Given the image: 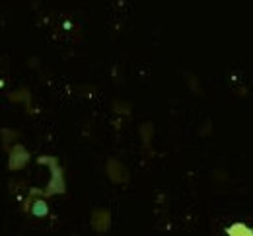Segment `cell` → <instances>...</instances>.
I'll return each instance as SVG.
<instances>
[{"instance_id":"7","label":"cell","mask_w":253,"mask_h":236,"mask_svg":"<svg viewBox=\"0 0 253 236\" xmlns=\"http://www.w3.org/2000/svg\"><path fill=\"white\" fill-rule=\"evenodd\" d=\"M10 100L12 101H24V103H28L30 105V92L24 88V90H18V92H14V94H10Z\"/></svg>"},{"instance_id":"6","label":"cell","mask_w":253,"mask_h":236,"mask_svg":"<svg viewBox=\"0 0 253 236\" xmlns=\"http://www.w3.org/2000/svg\"><path fill=\"white\" fill-rule=\"evenodd\" d=\"M33 213H35L37 217H45V215L49 213L47 203L43 201V199H35V201H33Z\"/></svg>"},{"instance_id":"4","label":"cell","mask_w":253,"mask_h":236,"mask_svg":"<svg viewBox=\"0 0 253 236\" xmlns=\"http://www.w3.org/2000/svg\"><path fill=\"white\" fill-rule=\"evenodd\" d=\"M105 172H107L109 180L115 182V184H126V182H128V172H126V168L119 162V160H115V158L107 160Z\"/></svg>"},{"instance_id":"3","label":"cell","mask_w":253,"mask_h":236,"mask_svg":"<svg viewBox=\"0 0 253 236\" xmlns=\"http://www.w3.org/2000/svg\"><path fill=\"white\" fill-rule=\"evenodd\" d=\"M30 160V152L26 150V146L22 144H14L10 148V162H8V168L10 170H20L24 168Z\"/></svg>"},{"instance_id":"1","label":"cell","mask_w":253,"mask_h":236,"mask_svg":"<svg viewBox=\"0 0 253 236\" xmlns=\"http://www.w3.org/2000/svg\"><path fill=\"white\" fill-rule=\"evenodd\" d=\"M39 164H47V166L51 168V174H53V178H51L49 186L45 188L43 195L64 193V189H66V184H64L63 168H61V164L57 162V158H53V156H41V158H39Z\"/></svg>"},{"instance_id":"2","label":"cell","mask_w":253,"mask_h":236,"mask_svg":"<svg viewBox=\"0 0 253 236\" xmlns=\"http://www.w3.org/2000/svg\"><path fill=\"white\" fill-rule=\"evenodd\" d=\"M90 223H92V229H94L95 233H99V235L107 233L109 227H111V211L109 209H95L94 213H92Z\"/></svg>"},{"instance_id":"5","label":"cell","mask_w":253,"mask_h":236,"mask_svg":"<svg viewBox=\"0 0 253 236\" xmlns=\"http://www.w3.org/2000/svg\"><path fill=\"white\" fill-rule=\"evenodd\" d=\"M226 236H253V229L246 223H232L226 229Z\"/></svg>"}]
</instances>
